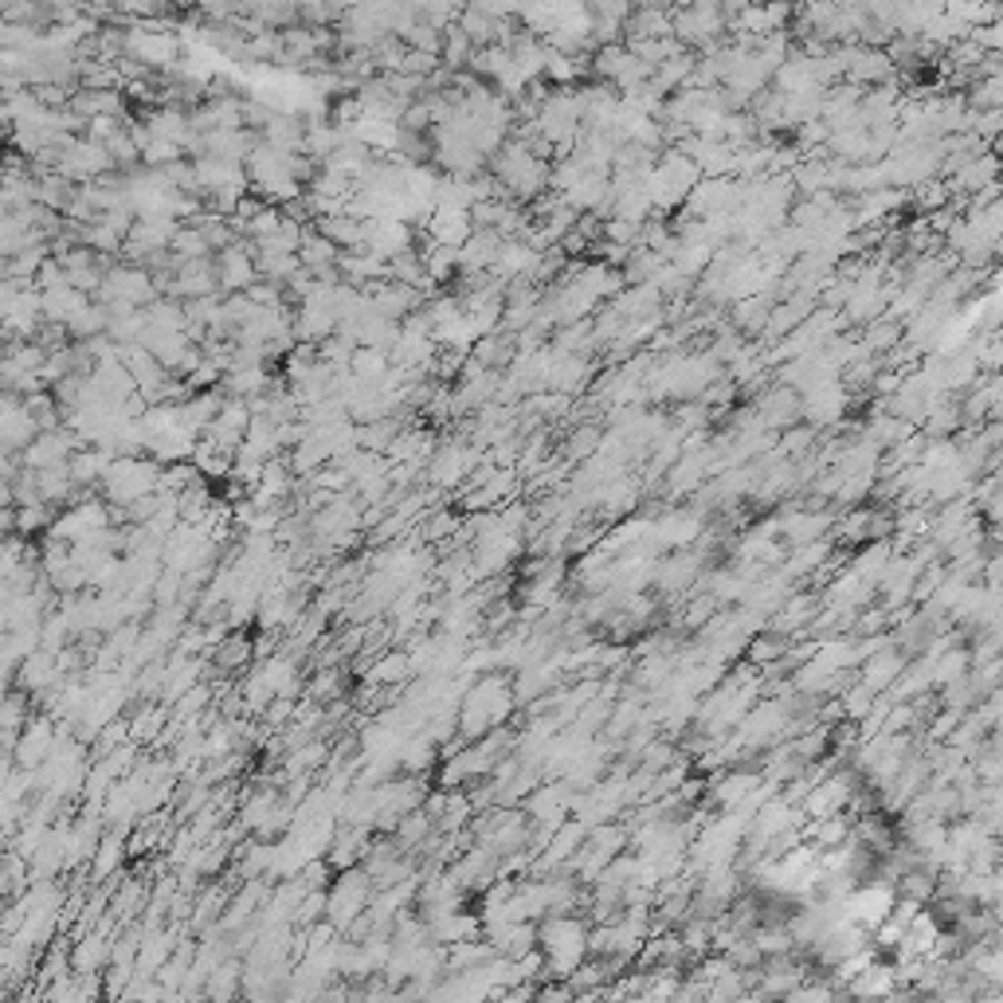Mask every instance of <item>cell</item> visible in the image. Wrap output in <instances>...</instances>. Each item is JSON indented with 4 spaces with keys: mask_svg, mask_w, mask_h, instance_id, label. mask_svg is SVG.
<instances>
[{
    "mask_svg": "<svg viewBox=\"0 0 1003 1003\" xmlns=\"http://www.w3.org/2000/svg\"><path fill=\"white\" fill-rule=\"evenodd\" d=\"M326 894H330L326 897V922L345 937V933L365 917L368 905H373V894H376L373 874H368L365 867H345V870H338V878L330 882Z\"/></svg>",
    "mask_w": 1003,
    "mask_h": 1003,
    "instance_id": "3957f363",
    "label": "cell"
},
{
    "mask_svg": "<svg viewBox=\"0 0 1003 1003\" xmlns=\"http://www.w3.org/2000/svg\"><path fill=\"white\" fill-rule=\"evenodd\" d=\"M847 400H851V393H847V385H842L839 376L819 381V385L804 388V396H800L804 416L812 423H835L842 416V408H847Z\"/></svg>",
    "mask_w": 1003,
    "mask_h": 1003,
    "instance_id": "8fae6325",
    "label": "cell"
},
{
    "mask_svg": "<svg viewBox=\"0 0 1003 1003\" xmlns=\"http://www.w3.org/2000/svg\"><path fill=\"white\" fill-rule=\"evenodd\" d=\"M475 55H478L475 40L466 36L459 24H451L448 36H443V67H448V71H463V67L475 63Z\"/></svg>",
    "mask_w": 1003,
    "mask_h": 1003,
    "instance_id": "2e32d148",
    "label": "cell"
},
{
    "mask_svg": "<svg viewBox=\"0 0 1003 1003\" xmlns=\"http://www.w3.org/2000/svg\"><path fill=\"white\" fill-rule=\"evenodd\" d=\"M564 451H569V459L596 455V451H600V431H596V428H581L573 439H569V448H564Z\"/></svg>",
    "mask_w": 1003,
    "mask_h": 1003,
    "instance_id": "83f0119b",
    "label": "cell"
},
{
    "mask_svg": "<svg viewBox=\"0 0 1003 1003\" xmlns=\"http://www.w3.org/2000/svg\"><path fill=\"white\" fill-rule=\"evenodd\" d=\"M263 682L275 690V698H295L298 686H302V671H298V659L295 654H271L267 663L260 666Z\"/></svg>",
    "mask_w": 1003,
    "mask_h": 1003,
    "instance_id": "4fadbf2b",
    "label": "cell"
},
{
    "mask_svg": "<svg viewBox=\"0 0 1003 1003\" xmlns=\"http://www.w3.org/2000/svg\"><path fill=\"white\" fill-rule=\"evenodd\" d=\"M475 463H478L475 448H466V443H443V448L428 459V483L436 486V491H451V486H459L466 475H471V466Z\"/></svg>",
    "mask_w": 1003,
    "mask_h": 1003,
    "instance_id": "ba28073f",
    "label": "cell"
},
{
    "mask_svg": "<svg viewBox=\"0 0 1003 1003\" xmlns=\"http://www.w3.org/2000/svg\"><path fill=\"white\" fill-rule=\"evenodd\" d=\"M157 275L142 263H114L107 267V278H102V290H99V302H130V306H150L157 302Z\"/></svg>",
    "mask_w": 1003,
    "mask_h": 1003,
    "instance_id": "8992f818",
    "label": "cell"
},
{
    "mask_svg": "<svg viewBox=\"0 0 1003 1003\" xmlns=\"http://www.w3.org/2000/svg\"><path fill=\"white\" fill-rule=\"evenodd\" d=\"M827 529V518H815V514H796V518L784 521V533H789L796 545H807V541H815L819 533Z\"/></svg>",
    "mask_w": 1003,
    "mask_h": 1003,
    "instance_id": "d4e9b609",
    "label": "cell"
},
{
    "mask_svg": "<svg viewBox=\"0 0 1003 1003\" xmlns=\"http://www.w3.org/2000/svg\"><path fill=\"white\" fill-rule=\"evenodd\" d=\"M443 36L448 32H439V27H431V24H423V20H416L408 32H404V44L408 47H416V52H436V55H443Z\"/></svg>",
    "mask_w": 1003,
    "mask_h": 1003,
    "instance_id": "cb8c5ba5",
    "label": "cell"
},
{
    "mask_svg": "<svg viewBox=\"0 0 1003 1003\" xmlns=\"http://www.w3.org/2000/svg\"><path fill=\"white\" fill-rule=\"evenodd\" d=\"M169 251L177 260H205V255H216L212 243L205 240V232H200L197 224H180V232L173 235Z\"/></svg>",
    "mask_w": 1003,
    "mask_h": 1003,
    "instance_id": "ffe728a7",
    "label": "cell"
},
{
    "mask_svg": "<svg viewBox=\"0 0 1003 1003\" xmlns=\"http://www.w3.org/2000/svg\"><path fill=\"white\" fill-rule=\"evenodd\" d=\"M162 717H165V709H142V714L130 721V737H134V741H150V737H157Z\"/></svg>",
    "mask_w": 1003,
    "mask_h": 1003,
    "instance_id": "4316f807",
    "label": "cell"
},
{
    "mask_svg": "<svg viewBox=\"0 0 1003 1003\" xmlns=\"http://www.w3.org/2000/svg\"><path fill=\"white\" fill-rule=\"evenodd\" d=\"M251 651H255V647H251L247 636L224 639V643L216 647V666H220V671H240V666L251 659Z\"/></svg>",
    "mask_w": 1003,
    "mask_h": 1003,
    "instance_id": "7402d4cb",
    "label": "cell"
},
{
    "mask_svg": "<svg viewBox=\"0 0 1003 1003\" xmlns=\"http://www.w3.org/2000/svg\"><path fill=\"white\" fill-rule=\"evenodd\" d=\"M905 671V659L897 651H886V654H878V659H870L867 666H862V679H867V686L874 690H886V686H894L897 682V674Z\"/></svg>",
    "mask_w": 1003,
    "mask_h": 1003,
    "instance_id": "e0dca14e",
    "label": "cell"
},
{
    "mask_svg": "<svg viewBox=\"0 0 1003 1003\" xmlns=\"http://www.w3.org/2000/svg\"><path fill=\"white\" fill-rule=\"evenodd\" d=\"M173 4L177 0H114V12L134 24H150V20H169Z\"/></svg>",
    "mask_w": 1003,
    "mask_h": 1003,
    "instance_id": "d6986e66",
    "label": "cell"
},
{
    "mask_svg": "<svg viewBox=\"0 0 1003 1003\" xmlns=\"http://www.w3.org/2000/svg\"><path fill=\"white\" fill-rule=\"evenodd\" d=\"M514 706H518L514 682L486 671L483 679L471 682V690H466L463 702H459V737H463V741H478V737L494 734V729L510 717Z\"/></svg>",
    "mask_w": 1003,
    "mask_h": 1003,
    "instance_id": "6da1fadb",
    "label": "cell"
},
{
    "mask_svg": "<svg viewBox=\"0 0 1003 1003\" xmlns=\"http://www.w3.org/2000/svg\"><path fill=\"white\" fill-rule=\"evenodd\" d=\"M87 302H90V295H82V290L71 287V283H67V287H52V290H44V318L52 326H67Z\"/></svg>",
    "mask_w": 1003,
    "mask_h": 1003,
    "instance_id": "9a60e30c",
    "label": "cell"
},
{
    "mask_svg": "<svg viewBox=\"0 0 1003 1003\" xmlns=\"http://www.w3.org/2000/svg\"><path fill=\"white\" fill-rule=\"evenodd\" d=\"M162 471L165 463H157L153 455H118L99 486L114 506H134L145 494L162 491Z\"/></svg>",
    "mask_w": 1003,
    "mask_h": 1003,
    "instance_id": "277c9868",
    "label": "cell"
},
{
    "mask_svg": "<svg viewBox=\"0 0 1003 1003\" xmlns=\"http://www.w3.org/2000/svg\"><path fill=\"white\" fill-rule=\"evenodd\" d=\"M318 232L330 235L341 251L365 247V220L353 212H333V216H318Z\"/></svg>",
    "mask_w": 1003,
    "mask_h": 1003,
    "instance_id": "5bb4252c",
    "label": "cell"
},
{
    "mask_svg": "<svg viewBox=\"0 0 1003 1003\" xmlns=\"http://www.w3.org/2000/svg\"><path fill=\"white\" fill-rule=\"evenodd\" d=\"M55 745H59V729L52 726V717H27L24 734H20L16 749H12L9 757L20 764V769H40V764L55 752Z\"/></svg>",
    "mask_w": 1003,
    "mask_h": 1003,
    "instance_id": "9c48e42d",
    "label": "cell"
},
{
    "mask_svg": "<svg viewBox=\"0 0 1003 1003\" xmlns=\"http://www.w3.org/2000/svg\"><path fill=\"white\" fill-rule=\"evenodd\" d=\"M428 235L443 247H463L475 235V216H471V208L436 205V212L428 216Z\"/></svg>",
    "mask_w": 1003,
    "mask_h": 1003,
    "instance_id": "7c38bea8",
    "label": "cell"
},
{
    "mask_svg": "<svg viewBox=\"0 0 1003 1003\" xmlns=\"http://www.w3.org/2000/svg\"><path fill=\"white\" fill-rule=\"evenodd\" d=\"M894 968H878V965H870L867 972H859V977L851 980V992L855 995H886V992H894Z\"/></svg>",
    "mask_w": 1003,
    "mask_h": 1003,
    "instance_id": "44dd1931",
    "label": "cell"
},
{
    "mask_svg": "<svg viewBox=\"0 0 1003 1003\" xmlns=\"http://www.w3.org/2000/svg\"><path fill=\"white\" fill-rule=\"evenodd\" d=\"M502 247H506V235L494 228H475V235L459 247V275H491Z\"/></svg>",
    "mask_w": 1003,
    "mask_h": 1003,
    "instance_id": "30bf717a",
    "label": "cell"
},
{
    "mask_svg": "<svg viewBox=\"0 0 1003 1003\" xmlns=\"http://www.w3.org/2000/svg\"><path fill=\"white\" fill-rule=\"evenodd\" d=\"M122 839H125V831H110L107 839L99 842V851H95V859H90L95 882H102V878H110L118 867H122L125 851H130V847H122Z\"/></svg>",
    "mask_w": 1003,
    "mask_h": 1003,
    "instance_id": "ac0fdd59",
    "label": "cell"
},
{
    "mask_svg": "<svg viewBox=\"0 0 1003 1003\" xmlns=\"http://www.w3.org/2000/svg\"><path fill=\"white\" fill-rule=\"evenodd\" d=\"M243 980L240 965L235 960H228L224 968H216L212 977H208V995H235V984Z\"/></svg>",
    "mask_w": 1003,
    "mask_h": 1003,
    "instance_id": "484cf974",
    "label": "cell"
},
{
    "mask_svg": "<svg viewBox=\"0 0 1003 1003\" xmlns=\"http://www.w3.org/2000/svg\"><path fill=\"white\" fill-rule=\"evenodd\" d=\"M541 952H545L549 977L573 980V972L592 952L588 925L573 914H549L545 922H541Z\"/></svg>",
    "mask_w": 1003,
    "mask_h": 1003,
    "instance_id": "7a4b0ae2",
    "label": "cell"
},
{
    "mask_svg": "<svg viewBox=\"0 0 1003 1003\" xmlns=\"http://www.w3.org/2000/svg\"><path fill=\"white\" fill-rule=\"evenodd\" d=\"M216 271H220V290L224 295H240L260 283V260H255V243L235 240L232 247L216 251Z\"/></svg>",
    "mask_w": 1003,
    "mask_h": 1003,
    "instance_id": "52a82bcc",
    "label": "cell"
},
{
    "mask_svg": "<svg viewBox=\"0 0 1003 1003\" xmlns=\"http://www.w3.org/2000/svg\"><path fill=\"white\" fill-rule=\"evenodd\" d=\"M341 686H345V674L338 671V666H322V671L313 674L310 679V694L306 698H313V702H333L341 694Z\"/></svg>",
    "mask_w": 1003,
    "mask_h": 1003,
    "instance_id": "603a6c76",
    "label": "cell"
},
{
    "mask_svg": "<svg viewBox=\"0 0 1003 1003\" xmlns=\"http://www.w3.org/2000/svg\"><path fill=\"white\" fill-rule=\"evenodd\" d=\"M125 55L142 59L153 75H169L185 59V40L165 20H150V24H134L125 32Z\"/></svg>",
    "mask_w": 1003,
    "mask_h": 1003,
    "instance_id": "5b68a950",
    "label": "cell"
}]
</instances>
